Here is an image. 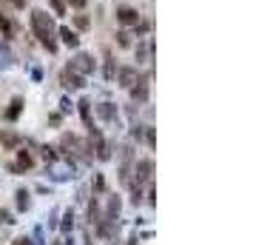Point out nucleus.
<instances>
[{"label":"nucleus","instance_id":"nucleus-23","mask_svg":"<svg viewBox=\"0 0 253 245\" xmlns=\"http://www.w3.org/2000/svg\"><path fill=\"white\" fill-rule=\"evenodd\" d=\"M9 3H12L14 9H23V6H26V0H9Z\"/></svg>","mask_w":253,"mask_h":245},{"label":"nucleus","instance_id":"nucleus-20","mask_svg":"<svg viewBox=\"0 0 253 245\" xmlns=\"http://www.w3.org/2000/svg\"><path fill=\"white\" fill-rule=\"evenodd\" d=\"M66 3H69V6H74V9H83V6H85V0H66Z\"/></svg>","mask_w":253,"mask_h":245},{"label":"nucleus","instance_id":"nucleus-7","mask_svg":"<svg viewBox=\"0 0 253 245\" xmlns=\"http://www.w3.org/2000/svg\"><path fill=\"white\" fill-rule=\"evenodd\" d=\"M151 171H154V163H151V160H137V180H139V186H142L145 180H151Z\"/></svg>","mask_w":253,"mask_h":245},{"label":"nucleus","instance_id":"nucleus-8","mask_svg":"<svg viewBox=\"0 0 253 245\" xmlns=\"http://www.w3.org/2000/svg\"><path fill=\"white\" fill-rule=\"evenodd\" d=\"M20 140H23V137H20L17 131H3V134H0L3 148H17V146H20Z\"/></svg>","mask_w":253,"mask_h":245},{"label":"nucleus","instance_id":"nucleus-18","mask_svg":"<svg viewBox=\"0 0 253 245\" xmlns=\"http://www.w3.org/2000/svg\"><path fill=\"white\" fill-rule=\"evenodd\" d=\"M145 143H148V146H154V129H151V126L145 129Z\"/></svg>","mask_w":253,"mask_h":245},{"label":"nucleus","instance_id":"nucleus-2","mask_svg":"<svg viewBox=\"0 0 253 245\" xmlns=\"http://www.w3.org/2000/svg\"><path fill=\"white\" fill-rule=\"evenodd\" d=\"M69 69L77 71V74H91V71H94V57H91V54H83V51H80L77 57L71 60Z\"/></svg>","mask_w":253,"mask_h":245},{"label":"nucleus","instance_id":"nucleus-14","mask_svg":"<svg viewBox=\"0 0 253 245\" xmlns=\"http://www.w3.org/2000/svg\"><path fill=\"white\" fill-rule=\"evenodd\" d=\"M131 97H134L137 103H142V100L148 97V86H137V83H134V86H131Z\"/></svg>","mask_w":253,"mask_h":245},{"label":"nucleus","instance_id":"nucleus-15","mask_svg":"<svg viewBox=\"0 0 253 245\" xmlns=\"http://www.w3.org/2000/svg\"><path fill=\"white\" fill-rule=\"evenodd\" d=\"M29 205H32V199H29V191H23V188H20V191H17V208L26 211Z\"/></svg>","mask_w":253,"mask_h":245},{"label":"nucleus","instance_id":"nucleus-19","mask_svg":"<svg viewBox=\"0 0 253 245\" xmlns=\"http://www.w3.org/2000/svg\"><path fill=\"white\" fill-rule=\"evenodd\" d=\"M71 220H74V217H71V211H69V214H66V222H63V231H69L71 225H74V222H71Z\"/></svg>","mask_w":253,"mask_h":245},{"label":"nucleus","instance_id":"nucleus-21","mask_svg":"<svg viewBox=\"0 0 253 245\" xmlns=\"http://www.w3.org/2000/svg\"><path fill=\"white\" fill-rule=\"evenodd\" d=\"M77 26H80V29H88V17H83L80 14V17H77Z\"/></svg>","mask_w":253,"mask_h":245},{"label":"nucleus","instance_id":"nucleus-9","mask_svg":"<svg viewBox=\"0 0 253 245\" xmlns=\"http://www.w3.org/2000/svg\"><path fill=\"white\" fill-rule=\"evenodd\" d=\"M97 114L103 117V120H117V105H111V103H103V105H97Z\"/></svg>","mask_w":253,"mask_h":245},{"label":"nucleus","instance_id":"nucleus-11","mask_svg":"<svg viewBox=\"0 0 253 245\" xmlns=\"http://www.w3.org/2000/svg\"><path fill=\"white\" fill-rule=\"evenodd\" d=\"M0 35H3V37H12L14 35V23L6 17V14H0Z\"/></svg>","mask_w":253,"mask_h":245},{"label":"nucleus","instance_id":"nucleus-3","mask_svg":"<svg viewBox=\"0 0 253 245\" xmlns=\"http://www.w3.org/2000/svg\"><path fill=\"white\" fill-rule=\"evenodd\" d=\"M117 83H120V86H126V89H131L134 83H139L137 69H131V66H123V69H117Z\"/></svg>","mask_w":253,"mask_h":245},{"label":"nucleus","instance_id":"nucleus-4","mask_svg":"<svg viewBox=\"0 0 253 245\" xmlns=\"http://www.w3.org/2000/svg\"><path fill=\"white\" fill-rule=\"evenodd\" d=\"M117 20H120L123 26H137L139 23V12L131 9V6H120V9H117Z\"/></svg>","mask_w":253,"mask_h":245},{"label":"nucleus","instance_id":"nucleus-17","mask_svg":"<svg viewBox=\"0 0 253 245\" xmlns=\"http://www.w3.org/2000/svg\"><path fill=\"white\" fill-rule=\"evenodd\" d=\"M117 43H120L123 49H126V46H131V40H128V35H126V32H120V35H117Z\"/></svg>","mask_w":253,"mask_h":245},{"label":"nucleus","instance_id":"nucleus-10","mask_svg":"<svg viewBox=\"0 0 253 245\" xmlns=\"http://www.w3.org/2000/svg\"><path fill=\"white\" fill-rule=\"evenodd\" d=\"M60 37H63V43H66V46H77V43H80L77 32H71V29H66V26L60 29Z\"/></svg>","mask_w":253,"mask_h":245},{"label":"nucleus","instance_id":"nucleus-6","mask_svg":"<svg viewBox=\"0 0 253 245\" xmlns=\"http://www.w3.org/2000/svg\"><path fill=\"white\" fill-rule=\"evenodd\" d=\"M20 111H23V97H14L12 105L3 111V120H9V123H12V120H17V117H20Z\"/></svg>","mask_w":253,"mask_h":245},{"label":"nucleus","instance_id":"nucleus-5","mask_svg":"<svg viewBox=\"0 0 253 245\" xmlns=\"http://www.w3.org/2000/svg\"><path fill=\"white\" fill-rule=\"evenodd\" d=\"M60 80H63V86H66V89H83V86H85L83 74H77V71H71V69H63Z\"/></svg>","mask_w":253,"mask_h":245},{"label":"nucleus","instance_id":"nucleus-1","mask_svg":"<svg viewBox=\"0 0 253 245\" xmlns=\"http://www.w3.org/2000/svg\"><path fill=\"white\" fill-rule=\"evenodd\" d=\"M32 29H35L37 40L48 49V51H57V40H54V23H51V17L46 12H40L35 9L32 12Z\"/></svg>","mask_w":253,"mask_h":245},{"label":"nucleus","instance_id":"nucleus-12","mask_svg":"<svg viewBox=\"0 0 253 245\" xmlns=\"http://www.w3.org/2000/svg\"><path fill=\"white\" fill-rule=\"evenodd\" d=\"M80 114H83V120H85L88 131H91V129H94V123H91V103H88V100H83V103H80Z\"/></svg>","mask_w":253,"mask_h":245},{"label":"nucleus","instance_id":"nucleus-16","mask_svg":"<svg viewBox=\"0 0 253 245\" xmlns=\"http://www.w3.org/2000/svg\"><path fill=\"white\" fill-rule=\"evenodd\" d=\"M48 3H51V9H54V14H57V17H63V14H66V3H63V0H48Z\"/></svg>","mask_w":253,"mask_h":245},{"label":"nucleus","instance_id":"nucleus-13","mask_svg":"<svg viewBox=\"0 0 253 245\" xmlns=\"http://www.w3.org/2000/svg\"><path fill=\"white\" fill-rule=\"evenodd\" d=\"M35 165V157L29 151H17V168H32Z\"/></svg>","mask_w":253,"mask_h":245},{"label":"nucleus","instance_id":"nucleus-22","mask_svg":"<svg viewBox=\"0 0 253 245\" xmlns=\"http://www.w3.org/2000/svg\"><path fill=\"white\" fill-rule=\"evenodd\" d=\"M12 245H32V240H26V237H17Z\"/></svg>","mask_w":253,"mask_h":245}]
</instances>
